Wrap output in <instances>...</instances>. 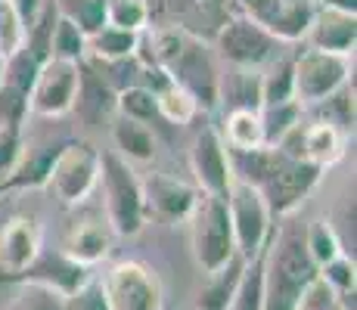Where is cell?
I'll list each match as a JSON object with an SVG mask.
<instances>
[{
    "label": "cell",
    "instance_id": "22",
    "mask_svg": "<svg viewBox=\"0 0 357 310\" xmlns=\"http://www.w3.org/2000/svg\"><path fill=\"white\" fill-rule=\"evenodd\" d=\"M75 109H78L84 118H102L106 112L115 109V91L93 72L91 65H84V62H81V81H78Z\"/></svg>",
    "mask_w": 357,
    "mask_h": 310
},
{
    "label": "cell",
    "instance_id": "7",
    "mask_svg": "<svg viewBox=\"0 0 357 310\" xmlns=\"http://www.w3.org/2000/svg\"><path fill=\"white\" fill-rule=\"evenodd\" d=\"M47 186L63 205H81L100 186V153L87 143H66L53 158Z\"/></svg>",
    "mask_w": 357,
    "mask_h": 310
},
{
    "label": "cell",
    "instance_id": "40",
    "mask_svg": "<svg viewBox=\"0 0 357 310\" xmlns=\"http://www.w3.org/2000/svg\"><path fill=\"white\" fill-rule=\"evenodd\" d=\"M29 115V96L13 91V87H0V127H16Z\"/></svg>",
    "mask_w": 357,
    "mask_h": 310
},
{
    "label": "cell",
    "instance_id": "2",
    "mask_svg": "<svg viewBox=\"0 0 357 310\" xmlns=\"http://www.w3.org/2000/svg\"><path fill=\"white\" fill-rule=\"evenodd\" d=\"M190 245H193V261L202 270V277L224 270L236 258L233 245V226L227 215V202L221 196L199 192L196 205L190 211Z\"/></svg>",
    "mask_w": 357,
    "mask_h": 310
},
{
    "label": "cell",
    "instance_id": "1",
    "mask_svg": "<svg viewBox=\"0 0 357 310\" xmlns=\"http://www.w3.org/2000/svg\"><path fill=\"white\" fill-rule=\"evenodd\" d=\"M317 279V267L307 258L305 224L286 220L271 233L261 251V286H264V310H298L305 288Z\"/></svg>",
    "mask_w": 357,
    "mask_h": 310
},
{
    "label": "cell",
    "instance_id": "42",
    "mask_svg": "<svg viewBox=\"0 0 357 310\" xmlns=\"http://www.w3.org/2000/svg\"><path fill=\"white\" fill-rule=\"evenodd\" d=\"M202 13H211V16H224V10H227V0H193Z\"/></svg>",
    "mask_w": 357,
    "mask_h": 310
},
{
    "label": "cell",
    "instance_id": "20",
    "mask_svg": "<svg viewBox=\"0 0 357 310\" xmlns=\"http://www.w3.org/2000/svg\"><path fill=\"white\" fill-rule=\"evenodd\" d=\"M243 270H245V261L233 258L224 270L205 277V286L199 288V298H196L193 310H230L233 298H236L239 279H243Z\"/></svg>",
    "mask_w": 357,
    "mask_h": 310
},
{
    "label": "cell",
    "instance_id": "27",
    "mask_svg": "<svg viewBox=\"0 0 357 310\" xmlns=\"http://www.w3.org/2000/svg\"><path fill=\"white\" fill-rule=\"evenodd\" d=\"M292 100V56H280L261 72V109L283 106Z\"/></svg>",
    "mask_w": 357,
    "mask_h": 310
},
{
    "label": "cell",
    "instance_id": "30",
    "mask_svg": "<svg viewBox=\"0 0 357 310\" xmlns=\"http://www.w3.org/2000/svg\"><path fill=\"white\" fill-rule=\"evenodd\" d=\"M261 127H264V146H277L292 127L301 124V106L298 102H283V106L258 109Z\"/></svg>",
    "mask_w": 357,
    "mask_h": 310
},
{
    "label": "cell",
    "instance_id": "4",
    "mask_svg": "<svg viewBox=\"0 0 357 310\" xmlns=\"http://www.w3.org/2000/svg\"><path fill=\"white\" fill-rule=\"evenodd\" d=\"M215 50L227 65L243 68V72H264L271 62L283 56V44L271 38L258 22L249 16H230L218 25Z\"/></svg>",
    "mask_w": 357,
    "mask_h": 310
},
{
    "label": "cell",
    "instance_id": "8",
    "mask_svg": "<svg viewBox=\"0 0 357 310\" xmlns=\"http://www.w3.org/2000/svg\"><path fill=\"white\" fill-rule=\"evenodd\" d=\"M106 292L109 310H162L165 292L155 270H149L140 261H119L109 267V273L100 279Z\"/></svg>",
    "mask_w": 357,
    "mask_h": 310
},
{
    "label": "cell",
    "instance_id": "41",
    "mask_svg": "<svg viewBox=\"0 0 357 310\" xmlns=\"http://www.w3.org/2000/svg\"><path fill=\"white\" fill-rule=\"evenodd\" d=\"M6 3L13 6V13H16V19L22 22L25 34H29L34 29V22L40 19V13H44L47 0H6Z\"/></svg>",
    "mask_w": 357,
    "mask_h": 310
},
{
    "label": "cell",
    "instance_id": "29",
    "mask_svg": "<svg viewBox=\"0 0 357 310\" xmlns=\"http://www.w3.org/2000/svg\"><path fill=\"white\" fill-rule=\"evenodd\" d=\"M155 109H159V118L174 124V127H183V124H190L199 115V102L177 84L155 93Z\"/></svg>",
    "mask_w": 357,
    "mask_h": 310
},
{
    "label": "cell",
    "instance_id": "37",
    "mask_svg": "<svg viewBox=\"0 0 357 310\" xmlns=\"http://www.w3.org/2000/svg\"><path fill=\"white\" fill-rule=\"evenodd\" d=\"M317 277L333 288V295H348L354 292V282H357V270H354V258L351 254H339L333 258L329 264H324L317 270Z\"/></svg>",
    "mask_w": 357,
    "mask_h": 310
},
{
    "label": "cell",
    "instance_id": "19",
    "mask_svg": "<svg viewBox=\"0 0 357 310\" xmlns=\"http://www.w3.org/2000/svg\"><path fill=\"white\" fill-rule=\"evenodd\" d=\"M221 143L227 146V153L245 155L264 149V127H261V115L255 109H230L224 127L218 130Z\"/></svg>",
    "mask_w": 357,
    "mask_h": 310
},
{
    "label": "cell",
    "instance_id": "3",
    "mask_svg": "<svg viewBox=\"0 0 357 310\" xmlns=\"http://www.w3.org/2000/svg\"><path fill=\"white\" fill-rule=\"evenodd\" d=\"M100 186L106 205V224L115 236H137L146 224L140 196V177L115 153L100 155Z\"/></svg>",
    "mask_w": 357,
    "mask_h": 310
},
{
    "label": "cell",
    "instance_id": "32",
    "mask_svg": "<svg viewBox=\"0 0 357 310\" xmlns=\"http://www.w3.org/2000/svg\"><path fill=\"white\" fill-rule=\"evenodd\" d=\"M106 25L121 29V31L143 34V31H146V25H149L146 0H109Z\"/></svg>",
    "mask_w": 357,
    "mask_h": 310
},
{
    "label": "cell",
    "instance_id": "25",
    "mask_svg": "<svg viewBox=\"0 0 357 310\" xmlns=\"http://www.w3.org/2000/svg\"><path fill=\"white\" fill-rule=\"evenodd\" d=\"M63 146H47V149H31L29 155L19 153L16 164L10 168V180L6 186H47V174L53 168V158L59 155Z\"/></svg>",
    "mask_w": 357,
    "mask_h": 310
},
{
    "label": "cell",
    "instance_id": "21",
    "mask_svg": "<svg viewBox=\"0 0 357 310\" xmlns=\"http://www.w3.org/2000/svg\"><path fill=\"white\" fill-rule=\"evenodd\" d=\"M112 143H115V155H121L128 164L130 162L146 164L155 158V137L140 121L119 118L112 124Z\"/></svg>",
    "mask_w": 357,
    "mask_h": 310
},
{
    "label": "cell",
    "instance_id": "15",
    "mask_svg": "<svg viewBox=\"0 0 357 310\" xmlns=\"http://www.w3.org/2000/svg\"><path fill=\"white\" fill-rule=\"evenodd\" d=\"M109 251H112V230H109V224L102 217H84L68 226L63 254L78 267L87 270V267L106 261Z\"/></svg>",
    "mask_w": 357,
    "mask_h": 310
},
{
    "label": "cell",
    "instance_id": "34",
    "mask_svg": "<svg viewBox=\"0 0 357 310\" xmlns=\"http://www.w3.org/2000/svg\"><path fill=\"white\" fill-rule=\"evenodd\" d=\"M6 310H63V295L38 282H22Z\"/></svg>",
    "mask_w": 357,
    "mask_h": 310
},
{
    "label": "cell",
    "instance_id": "24",
    "mask_svg": "<svg viewBox=\"0 0 357 310\" xmlns=\"http://www.w3.org/2000/svg\"><path fill=\"white\" fill-rule=\"evenodd\" d=\"M50 59L81 65L87 59V34L66 16H56L50 31Z\"/></svg>",
    "mask_w": 357,
    "mask_h": 310
},
{
    "label": "cell",
    "instance_id": "35",
    "mask_svg": "<svg viewBox=\"0 0 357 310\" xmlns=\"http://www.w3.org/2000/svg\"><path fill=\"white\" fill-rule=\"evenodd\" d=\"M38 68H40V62L29 50H19L16 56H10L3 62V84L29 96L34 78H38Z\"/></svg>",
    "mask_w": 357,
    "mask_h": 310
},
{
    "label": "cell",
    "instance_id": "10",
    "mask_svg": "<svg viewBox=\"0 0 357 310\" xmlns=\"http://www.w3.org/2000/svg\"><path fill=\"white\" fill-rule=\"evenodd\" d=\"M78 81H81V65L72 62H56L47 59L38 68L31 91H29V112L40 118H63L75 109L78 100Z\"/></svg>",
    "mask_w": 357,
    "mask_h": 310
},
{
    "label": "cell",
    "instance_id": "26",
    "mask_svg": "<svg viewBox=\"0 0 357 310\" xmlns=\"http://www.w3.org/2000/svg\"><path fill=\"white\" fill-rule=\"evenodd\" d=\"M305 248H307V258L314 261V267H317V270L324 264H329L333 258L345 254V245H342L339 233H335L333 224L324 220V217L305 224Z\"/></svg>",
    "mask_w": 357,
    "mask_h": 310
},
{
    "label": "cell",
    "instance_id": "31",
    "mask_svg": "<svg viewBox=\"0 0 357 310\" xmlns=\"http://www.w3.org/2000/svg\"><path fill=\"white\" fill-rule=\"evenodd\" d=\"M115 109H119L121 118H128V121L146 124V121L159 118L155 93H149L146 87H140V84H130V87H125V91L115 93Z\"/></svg>",
    "mask_w": 357,
    "mask_h": 310
},
{
    "label": "cell",
    "instance_id": "44",
    "mask_svg": "<svg viewBox=\"0 0 357 310\" xmlns=\"http://www.w3.org/2000/svg\"><path fill=\"white\" fill-rule=\"evenodd\" d=\"M0 87H3V59H0Z\"/></svg>",
    "mask_w": 357,
    "mask_h": 310
},
{
    "label": "cell",
    "instance_id": "38",
    "mask_svg": "<svg viewBox=\"0 0 357 310\" xmlns=\"http://www.w3.org/2000/svg\"><path fill=\"white\" fill-rule=\"evenodd\" d=\"M19 50H25V29L16 19L13 6L6 0H0V59L16 56Z\"/></svg>",
    "mask_w": 357,
    "mask_h": 310
},
{
    "label": "cell",
    "instance_id": "12",
    "mask_svg": "<svg viewBox=\"0 0 357 310\" xmlns=\"http://www.w3.org/2000/svg\"><path fill=\"white\" fill-rule=\"evenodd\" d=\"M190 171L199 192L208 196H227L230 183H233V171H230V153L221 143V134L215 127H202L199 137L193 140L190 149Z\"/></svg>",
    "mask_w": 357,
    "mask_h": 310
},
{
    "label": "cell",
    "instance_id": "18",
    "mask_svg": "<svg viewBox=\"0 0 357 310\" xmlns=\"http://www.w3.org/2000/svg\"><path fill=\"white\" fill-rule=\"evenodd\" d=\"M91 279L87 277L84 267H78L75 261H68L63 251L53 254V258H40L29 267V282H38V286H47L53 288V292H59L66 298V295H72L75 288H81L84 282Z\"/></svg>",
    "mask_w": 357,
    "mask_h": 310
},
{
    "label": "cell",
    "instance_id": "23",
    "mask_svg": "<svg viewBox=\"0 0 357 310\" xmlns=\"http://www.w3.org/2000/svg\"><path fill=\"white\" fill-rule=\"evenodd\" d=\"M137 44H140V34L134 31H121V29H100L97 34L87 38V56L97 62H121V59H134Z\"/></svg>",
    "mask_w": 357,
    "mask_h": 310
},
{
    "label": "cell",
    "instance_id": "11",
    "mask_svg": "<svg viewBox=\"0 0 357 310\" xmlns=\"http://www.w3.org/2000/svg\"><path fill=\"white\" fill-rule=\"evenodd\" d=\"M140 196H143V215L174 224V220L190 217L199 189L193 183L181 180V177L149 171L146 177H140Z\"/></svg>",
    "mask_w": 357,
    "mask_h": 310
},
{
    "label": "cell",
    "instance_id": "17",
    "mask_svg": "<svg viewBox=\"0 0 357 310\" xmlns=\"http://www.w3.org/2000/svg\"><path fill=\"white\" fill-rule=\"evenodd\" d=\"M317 6H320L317 0H280V6L273 10V16L267 19L264 31L271 34V38H277L283 47L295 44V40H305Z\"/></svg>",
    "mask_w": 357,
    "mask_h": 310
},
{
    "label": "cell",
    "instance_id": "5",
    "mask_svg": "<svg viewBox=\"0 0 357 310\" xmlns=\"http://www.w3.org/2000/svg\"><path fill=\"white\" fill-rule=\"evenodd\" d=\"M227 215L233 226V245H236V258H243L245 264L255 261L264 251L267 239H271V208H267L264 196L258 186L233 180L227 196Z\"/></svg>",
    "mask_w": 357,
    "mask_h": 310
},
{
    "label": "cell",
    "instance_id": "9",
    "mask_svg": "<svg viewBox=\"0 0 357 310\" xmlns=\"http://www.w3.org/2000/svg\"><path fill=\"white\" fill-rule=\"evenodd\" d=\"M317 180H320V168H314L311 162H298V158H289V155L280 153V149H273V164H271V171H267L264 183H261L258 189H261V196H264L271 215L289 217L301 205V199L314 189Z\"/></svg>",
    "mask_w": 357,
    "mask_h": 310
},
{
    "label": "cell",
    "instance_id": "14",
    "mask_svg": "<svg viewBox=\"0 0 357 310\" xmlns=\"http://www.w3.org/2000/svg\"><path fill=\"white\" fill-rule=\"evenodd\" d=\"M40 233L31 217H10L0 230V270L19 277L38 261Z\"/></svg>",
    "mask_w": 357,
    "mask_h": 310
},
{
    "label": "cell",
    "instance_id": "33",
    "mask_svg": "<svg viewBox=\"0 0 357 310\" xmlns=\"http://www.w3.org/2000/svg\"><path fill=\"white\" fill-rule=\"evenodd\" d=\"M230 310H264V286H261V254L249 261L239 279L236 298H233Z\"/></svg>",
    "mask_w": 357,
    "mask_h": 310
},
{
    "label": "cell",
    "instance_id": "39",
    "mask_svg": "<svg viewBox=\"0 0 357 310\" xmlns=\"http://www.w3.org/2000/svg\"><path fill=\"white\" fill-rule=\"evenodd\" d=\"M63 310H109L106 292H102L100 279H87L81 288L63 298Z\"/></svg>",
    "mask_w": 357,
    "mask_h": 310
},
{
    "label": "cell",
    "instance_id": "36",
    "mask_svg": "<svg viewBox=\"0 0 357 310\" xmlns=\"http://www.w3.org/2000/svg\"><path fill=\"white\" fill-rule=\"evenodd\" d=\"M227 96L233 102V109H261V72H236L230 75V87H227Z\"/></svg>",
    "mask_w": 357,
    "mask_h": 310
},
{
    "label": "cell",
    "instance_id": "28",
    "mask_svg": "<svg viewBox=\"0 0 357 310\" xmlns=\"http://www.w3.org/2000/svg\"><path fill=\"white\" fill-rule=\"evenodd\" d=\"M56 13L66 19H72L81 31L91 38L100 29H106V13H109V0H56Z\"/></svg>",
    "mask_w": 357,
    "mask_h": 310
},
{
    "label": "cell",
    "instance_id": "16",
    "mask_svg": "<svg viewBox=\"0 0 357 310\" xmlns=\"http://www.w3.org/2000/svg\"><path fill=\"white\" fill-rule=\"evenodd\" d=\"M342 155H345V140H342V130L335 124L317 118L301 127V158L311 162L314 168L324 171L339 162Z\"/></svg>",
    "mask_w": 357,
    "mask_h": 310
},
{
    "label": "cell",
    "instance_id": "43",
    "mask_svg": "<svg viewBox=\"0 0 357 310\" xmlns=\"http://www.w3.org/2000/svg\"><path fill=\"white\" fill-rule=\"evenodd\" d=\"M324 310H342V307H339V301H333V304H329V307H324Z\"/></svg>",
    "mask_w": 357,
    "mask_h": 310
},
{
    "label": "cell",
    "instance_id": "6",
    "mask_svg": "<svg viewBox=\"0 0 357 310\" xmlns=\"http://www.w3.org/2000/svg\"><path fill=\"white\" fill-rule=\"evenodd\" d=\"M351 78V59L333 56L320 50H301L292 56V100L305 106H324L329 96L348 87Z\"/></svg>",
    "mask_w": 357,
    "mask_h": 310
},
{
    "label": "cell",
    "instance_id": "13",
    "mask_svg": "<svg viewBox=\"0 0 357 310\" xmlns=\"http://www.w3.org/2000/svg\"><path fill=\"white\" fill-rule=\"evenodd\" d=\"M354 44H357V19L354 10L333 3H320L314 13V22L305 34L307 50L333 53V56H348L354 59Z\"/></svg>",
    "mask_w": 357,
    "mask_h": 310
}]
</instances>
